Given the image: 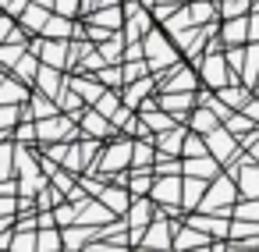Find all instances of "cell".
<instances>
[{
	"mask_svg": "<svg viewBox=\"0 0 259 252\" xmlns=\"http://www.w3.org/2000/svg\"><path fill=\"white\" fill-rule=\"evenodd\" d=\"M170 32L160 25V29H153L142 43H146V57H149V68L160 75V71H167V68H174L178 64V50L170 47V39H167Z\"/></svg>",
	"mask_w": 259,
	"mask_h": 252,
	"instance_id": "6da1fadb",
	"label": "cell"
},
{
	"mask_svg": "<svg viewBox=\"0 0 259 252\" xmlns=\"http://www.w3.org/2000/svg\"><path fill=\"white\" fill-rule=\"evenodd\" d=\"M238 195H241L238 178H234V174H217V178L209 181V192H206V199H202V209H227V213H234L231 202H234Z\"/></svg>",
	"mask_w": 259,
	"mask_h": 252,
	"instance_id": "7a4b0ae2",
	"label": "cell"
},
{
	"mask_svg": "<svg viewBox=\"0 0 259 252\" xmlns=\"http://www.w3.org/2000/svg\"><path fill=\"white\" fill-rule=\"evenodd\" d=\"M156 199L153 195H135L132 199V206H128V231H132V245H142V234H146V227L156 220V206H153Z\"/></svg>",
	"mask_w": 259,
	"mask_h": 252,
	"instance_id": "3957f363",
	"label": "cell"
},
{
	"mask_svg": "<svg viewBox=\"0 0 259 252\" xmlns=\"http://www.w3.org/2000/svg\"><path fill=\"white\" fill-rule=\"evenodd\" d=\"M39 124V142L47 146V142H71L75 139V132L82 128L71 114H54V117H43V121H36Z\"/></svg>",
	"mask_w": 259,
	"mask_h": 252,
	"instance_id": "277c9868",
	"label": "cell"
},
{
	"mask_svg": "<svg viewBox=\"0 0 259 252\" xmlns=\"http://www.w3.org/2000/svg\"><path fill=\"white\" fill-rule=\"evenodd\" d=\"M135 160V142H128V139H121V142H114V146H107L103 153H100V160H96V167L107 174V178H117L128 163Z\"/></svg>",
	"mask_w": 259,
	"mask_h": 252,
	"instance_id": "5b68a950",
	"label": "cell"
},
{
	"mask_svg": "<svg viewBox=\"0 0 259 252\" xmlns=\"http://www.w3.org/2000/svg\"><path fill=\"white\" fill-rule=\"evenodd\" d=\"M29 50H36V54L43 57V64H54V68H71V39L39 36L36 43H29Z\"/></svg>",
	"mask_w": 259,
	"mask_h": 252,
	"instance_id": "8992f818",
	"label": "cell"
},
{
	"mask_svg": "<svg viewBox=\"0 0 259 252\" xmlns=\"http://www.w3.org/2000/svg\"><path fill=\"white\" fill-rule=\"evenodd\" d=\"M149 195L156 199L160 209L181 206V202H185V178H181V174H156V185H153Z\"/></svg>",
	"mask_w": 259,
	"mask_h": 252,
	"instance_id": "52a82bcc",
	"label": "cell"
},
{
	"mask_svg": "<svg viewBox=\"0 0 259 252\" xmlns=\"http://www.w3.org/2000/svg\"><path fill=\"white\" fill-rule=\"evenodd\" d=\"M206 142H209V153H213L220 163H231V167H238V163H241V160H238V142H234V132H231L227 124L213 128V132L206 135Z\"/></svg>",
	"mask_w": 259,
	"mask_h": 252,
	"instance_id": "ba28073f",
	"label": "cell"
},
{
	"mask_svg": "<svg viewBox=\"0 0 259 252\" xmlns=\"http://www.w3.org/2000/svg\"><path fill=\"white\" fill-rule=\"evenodd\" d=\"M185 224H192V227H199V231H206L213 238H231V217H227V209H213V213L192 209L185 217Z\"/></svg>",
	"mask_w": 259,
	"mask_h": 252,
	"instance_id": "9c48e42d",
	"label": "cell"
},
{
	"mask_svg": "<svg viewBox=\"0 0 259 252\" xmlns=\"http://www.w3.org/2000/svg\"><path fill=\"white\" fill-rule=\"evenodd\" d=\"M174 234H178V227L170 224V217L160 209L156 213V220L146 227V234H142V245L139 248H174Z\"/></svg>",
	"mask_w": 259,
	"mask_h": 252,
	"instance_id": "30bf717a",
	"label": "cell"
},
{
	"mask_svg": "<svg viewBox=\"0 0 259 252\" xmlns=\"http://www.w3.org/2000/svg\"><path fill=\"white\" fill-rule=\"evenodd\" d=\"M156 82H160L163 93H192L195 82H199V75L192 68H167V71L156 75Z\"/></svg>",
	"mask_w": 259,
	"mask_h": 252,
	"instance_id": "8fae6325",
	"label": "cell"
},
{
	"mask_svg": "<svg viewBox=\"0 0 259 252\" xmlns=\"http://www.w3.org/2000/svg\"><path fill=\"white\" fill-rule=\"evenodd\" d=\"M78 124H82V135H93V139H107V135H114L117 132V124L103 114V110H82V117H78Z\"/></svg>",
	"mask_w": 259,
	"mask_h": 252,
	"instance_id": "7c38bea8",
	"label": "cell"
},
{
	"mask_svg": "<svg viewBox=\"0 0 259 252\" xmlns=\"http://www.w3.org/2000/svg\"><path fill=\"white\" fill-rule=\"evenodd\" d=\"M68 86H71L85 103H96V100L110 89V86H103V78H100V75H85V71H82V75H71V78H68Z\"/></svg>",
	"mask_w": 259,
	"mask_h": 252,
	"instance_id": "4fadbf2b",
	"label": "cell"
},
{
	"mask_svg": "<svg viewBox=\"0 0 259 252\" xmlns=\"http://www.w3.org/2000/svg\"><path fill=\"white\" fill-rule=\"evenodd\" d=\"M234 178H238V188L245 199H259V163H252V156L234 167Z\"/></svg>",
	"mask_w": 259,
	"mask_h": 252,
	"instance_id": "5bb4252c",
	"label": "cell"
},
{
	"mask_svg": "<svg viewBox=\"0 0 259 252\" xmlns=\"http://www.w3.org/2000/svg\"><path fill=\"white\" fill-rule=\"evenodd\" d=\"M206 192H209V178L185 174V202H181V209H185V213L199 209V206H202V199H206Z\"/></svg>",
	"mask_w": 259,
	"mask_h": 252,
	"instance_id": "9a60e30c",
	"label": "cell"
},
{
	"mask_svg": "<svg viewBox=\"0 0 259 252\" xmlns=\"http://www.w3.org/2000/svg\"><path fill=\"white\" fill-rule=\"evenodd\" d=\"M89 22H93V25H103V29H124V22H128V8H121V4L96 8V11H89Z\"/></svg>",
	"mask_w": 259,
	"mask_h": 252,
	"instance_id": "2e32d148",
	"label": "cell"
},
{
	"mask_svg": "<svg viewBox=\"0 0 259 252\" xmlns=\"http://www.w3.org/2000/svg\"><path fill=\"white\" fill-rule=\"evenodd\" d=\"M174 248H213V234H206V231L185 224V227H178V234H174Z\"/></svg>",
	"mask_w": 259,
	"mask_h": 252,
	"instance_id": "e0dca14e",
	"label": "cell"
},
{
	"mask_svg": "<svg viewBox=\"0 0 259 252\" xmlns=\"http://www.w3.org/2000/svg\"><path fill=\"white\" fill-rule=\"evenodd\" d=\"M18 22H22V29H25V32H43V29H47V22H50V8H47V4H39V0H32V4L18 15Z\"/></svg>",
	"mask_w": 259,
	"mask_h": 252,
	"instance_id": "ac0fdd59",
	"label": "cell"
},
{
	"mask_svg": "<svg viewBox=\"0 0 259 252\" xmlns=\"http://www.w3.org/2000/svg\"><path fill=\"white\" fill-rule=\"evenodd\" d=\"M185 139H188V128L174 124V128H167V132H160V135H156V146H160V153L185 156Z\"/></svg>",
	"mask_w": 259,
	"mask_h": 252,
	"instance_id": "d6986e66",
	"label": "cell"
},
{
	"mask_svg": "<svg viewBox=\"0 0 259 252\" xmlns=\"http://www.w3.org/2000/svg\"><path fill=\"white\" fill-rule=\"evenodd\" d=\"M185 174H195V178H217L220 174V160L213 153H202V156H185Z\"/></svg>",
	"mask_w": 259,
	"mask_h": 252,
	"instance_id": "ffe728a7",
	"label": "cell"
},
{
	"mask_svg": "<svg viewBox=\"0 0 259 252\" xmlns=\"http://www.w3.org/2000/svg\"><path fill=\"white\" fill-rule=\"evenodd\" d=\"M57 71H61V68H54V64H43V71H39V78H36L39 93H47V96H54V100H61V93L68 89V78H61Z\"/></svg>",
	"mask_w": 259,
	"mask_h": 252,
	"instance_id": "44dd1931",
	"label": "cell"
},
{
	"mask_svg": "<svg viewBox=\"0 0 259 252\" xmlns=\"http://www.w3.org/2000/svg\"><path fill=\"white\" fill-rule=\"evenodd\" d=\"M156 86H160V82H156V75H153V78L146 75V78H135V82H128V89H124V103L139 110V107L149 100V93H153Z\"/></svg>",
	"mask_w": 259,
	"mask_h": 252,
	"instance_id": "7402d4cb",
	"label": "cell"
},
{
	"mask_svg": "<svg viewBox=\"0 0 259 252\" xmlns=\"http://www.w3.org/2000/svg\"><path fill=\"white\" fill-rule=\"evenodd\" d=\"M110 217H117L103 199L100 202H78V220L82 224H96V227H103V224H110Z\"/></svg>",
	"mask_w": 259,
	"mask_h": 252,
	"instance_id": "603a6c76",
	"label": "cell"
},
{
	"mask_svg": "<svg viewBox=\"0 0 259 252\" xmlns=\"http://www.w3.org/2000/svg\"><path fill=\"white\" fill-rule=\"evenodd\" d=\"M248 25H252V18H227L224 25H220V39L227 43V47H234V43H241V39H252V32H248Z\"/></svg>",
	"mask_w": 259,
	"mask_h": 252,
	"instance_id": "cb8c5ba5",
	"label": "cell"
},
{
	"mask_svg": "<svg viewBox=\"0 0 259 252\" xmlns=\"http://www.w3.org/2000/svg\"><path fill=\"white\" fill-rule=\"evenodd\" d=\"M29 82H22L15 71L4 78V93H0V103H29Z\"/></svg>",
	"mask_w": 259,
	"mask_h": 252,
	"instance_id": "d4e9b609",
	"label": "cell"
},
{
	"mask_svg": "<svg viewBox=\"0 0 259 252\" xmlns=\"http://www.w3.org/2000/svg\"><path fill=\"white\" fill-rule=\"evenodd\" d=\"M39 36H54V39H68V36H78V29L71 25V15H50V22H47V29L39 32Z\"/></svg>",
	"mask_w": 259,
	"mask_h": 252,
	"instance_id": "484cf974",
	"label": "cell"
},
{
	"mask_svg": "<svg viewBox=\"0 0 259 252\" xmlns=\"http://www.w3.org/2000/svg\"><path fill=\"white\" fill-rule=\"evenodd\" d=\"M160 107L170 110V114H178V117H185V114L195 107V96H192V93H163V96H160Z\"/></svg>",
	"mask_w": 259,
	"mask_h": 252,
	"instance_id": "4316f807",
	"label": "cell"
},
{
	"mask_svg": "<svg viewBox=\"0 0 259 252\" xmlns=\"http://www.w3.org/2000/svg\"><path fill=\"white\" fill-rule=\"evenodd\" d=\"M224 121H220V114L213 110V107H199V110H192V132H202V135H209L213 128H220Z\"/></svg>",
	"mask_w": 259,
	"mask_h": 252,
	"instance_id": "83f0119b",
	"label": "cell"
},
{
	"mask_svg": "<svg viewBox=\"0 0 259 252\" xmlns=\"http://www.w3.org/2000/svg\"><path fill=\"white\" fill-rule=\"evenodd\" d=\"M54 114H61V103H54V96L39 93V96H32V100H29V117L43 121V117H54Z\"/></svg>",
	"mask_w": 259,
	"mask_h": 252,
	"instance_id": "f1b7e54d",
	"label": "cell"
},
{
	"mask_svg": "<svg viewBox=\"0 0 259 252\" xmlns=\"http://www.w3.org/2000/svg\"><path fill=\"white\" fill-rule=\"evenodd\" d=\"M57 248H68V241H64V231H57V224H47V227H39V252H57Z\"/></svg>",
	"mask_w": 259,
	"mask_h": 252,
	"instance_id": "f546056e",
	"label": "cell"
},
{
	"mask_svg": "<svg viewBox=\"0 0 259 252\" xmlns=\"http://www.w3.org/2000/svg\"><path fill=\"white\" fill-rule=\"evenodd\" d=\"M245 86H252L255 89V82H259V39H252V47H248V54H245Z\"/></svg>",
	"mask_w": 259,
	"mask_h": 252,
	"instance_id": "4dcf8cb0",
	"label": "cell"
},
{
	"mask_svg": "<svg viewBox=\"0 0 259 252\" xmlns=\"http://www.w3.org/2000/svg\"><path fill=\"white\" fill-rule=\"evenodd\" d=\"M188 15H192L195 25H209L217 18V4L213 0H195V4H188Z\"/></svg>",
	"mask_w": 259,
	"mask_h": 252,
	"instance_id": "1f68e13d",
	"label": "cell"
},
{
	"mask_svg": "<svg viewBox=\"0 0 259 252\" xmlns=\"http://www.w3.org/2000/svg\"><path fill=\"white\" fill-rule=\"evenodd\" d=\"M96 75H100L103 86H110V89H124V86H128V82H124V64H107V68H100Z\"/></svg>",
	"mask_w": 259,
	"mask_h": 252,
	"instance_id": "d6a6232c",
	"label": "cell"
},
{
	"mask_svg": "<svg viewBox=\"0 0 259 252\" xmlns=\"http://www.w3.org/2000/svg\"><path fill=\"white\" fill-rule=\"evenodd\" d=\"M121 103H124V96H117V89H107V93H103V96H100L93 107H96V110H103V114L114 121V114L121 110Z\"/></svg>",
	"mask_w": 259,
	"mask_h": 252,
	"instance_id": "836d02e7",
	"label": "cell"
},
{
	"mask_svg": "<svg viewBox=\"0 0 259 252\" xmlns=\"http://www.w3.org/2000/svg\"><path fill=\"white\" fill-rule=\"evenodd\" d=\"M142 121H146L153 132H167V128H174L170 110H167V114H156V107H153V110H142Z\"/></svg>",
	"mask_w": 259,
	"mask_h": 252,
	"instance_id": "e575fe53",
	"label": "cell"
},
{
	"mask_svg": "<svg viewBox=\"0 0 259 252\" xmlns=\"http://www.w3.org/2000/svg\"><path fill=\"white\" fill-rule=\"evenodd\" d=\"M25 50H29V43L22 47V43H4V47H0V57H4V68L11 71L22 57H25Z\"/></svg>",
	"mask_w": 259,
	"mask_h": 252,
	"instance_id": "d590c367",
	"label": "cell"
},
{
	"mask_svg": "<svg viewBox=\"0 0 259 252\" xmlns=\"http://www.w3.org/2000/svg\"><path fill=\"white\" fill-rule=\"evenodd\" d=\"M153 68H149V57L142 61H124V82H135V78H146Z\"/></svg>",
	"mask_w": 259,
	"mask_h": 252,
	"instance_id": "8d00e7d4",
	"label": "cell"
},
{
	"mask_svg": "<svg viewBox=\"0 0 259 252\" xmlns=\"http://www.w3.org/2000/svg\"><path fill=\"white\" fill-rule=\"evenodd\" d=\"M248 234H259V220H241V217H234V220H231V238H248Z\"/></svg>",
	"mask_w": 259,
	"mask_h": 252,
	"instance_id": "74e56055",
	"label": "cell"
},
{
	"mask_svg": "<svg viewBox=\"0 0 259 252\" xmlns=\"http://www.w3.org/2000/svg\"><path fill=\"white\" fill-rule=\"evenodd\" d=\"M234 217H241V220H259V199H245V195H241V202L234 206Z\"/></svg>",
	"mask_w": 259,
	"mask_h": 252,
	"instance_id": "f35d334b",
	"label": "cell"
},
{
	"mask_svg": "<svg viewBox=\"0 0 259 252\" xmlns=\"http://www.w3.org/2000/svg\"><path fill=\"white\" fill-rule=\"evenodd\" d=\"M248 8H252L248 0H224V4H220V15H224V18H241Z\"/></svg>",
	"mask_w": 259,
	"mask_h": 252,
	"instance_id": "ab89813d",
	"label": "cell"
},
{
	"mask_svg": "<svg viewBox=\"0 0 259 252\" xmlns=\"http://www.w3.org/2000/svg\"><path fill=\"white\" fill-rule=\"evenodd\" d=\"M245 54H248V47H245V50H241V47H227V61H231L234 71H245Z\"/></svg>",
	"mask_w": 259,
	"mask_h": 252,
	"instance_id": "60d3db41",
	"label": "cell"
},
{
	"mask_svg": "<svg viewBox=\"0 0 259 252\" xmlns=\"http://www.w3.org/2000/svg\"><path fill=\"white\" fill-rule=\"evenodd\" d=\"M54 8L61 15H75V11H82V0H54Z\"/></svg>",
	"mask_w": 259,
	"mask_h": 252,
	"instance_id": "b9f144b4",
	"label": "cell"
},
{
	"mask_svg": "<svg viewBox=\"0 0 259 252\" xmlns=\"http://www.w3.org/2000/svg\"><path fill=\"white\" fill-rule=\"evenodd\" d=\"M245 146H252V160H259V128H252L245 135Z\"/></svg>",
	"mask_w": 259,
	"mask_h": 252,
	"instance_id": "7bdbcfd3",
	"label": "cell"
},
{
	"mask_svg": "<svg viewBox=\"0 0 259 252\" xmlns=\"http://www.w3.org/2000/svg\"><path fill=\"white\" fill-rule=\"evenodd\" d=\"M245 114H248L252 121H259V100H248V103H245Z\"/></svg>",
	"mask_w": 259,
	"mask_h": 252,
	"instance_id": "ee69618b",
	"label": "cell"
},
{
	"mask_svg": "<svg viewBox=\"0 0 259 252\" xmlns=\"http://www.w3.org/2000/svg\"><path fill=\"white\" fill-rule=\"evenodd\" d=\"M248 32H252V39H259V11L252 15V25H248Z\"/></svg>",
	"mask_w": 259,
	"mask_h": 252,
	"instance_id": "f6af8a7d",
	"label": "cell"
}]
</instances>
